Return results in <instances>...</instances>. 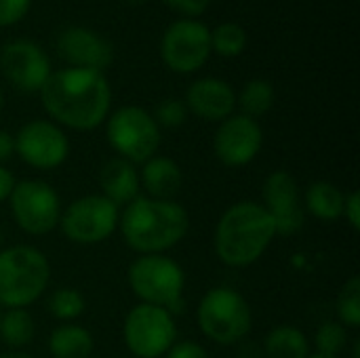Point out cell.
I'll use <instances>...</instances> for the list:
<instances>
[{"mask_svg": "<svg viewBox=\"0 0 360 358\" xmlns=\"http://www.w3.org/2000/svg\"><path fill=\"white\" fill-rule=\"evenodd\" d=\"M308 358H340V357H329V354H319V352H314V354H310Z\"/></svg>", "mask_w": 360, "mask_h": 358, "instance_id": "cell-38", "label": "cell"}, {"mask_svg": "<svg viewBox=\"0 0 360 358\" xmlns=\"http://www.w3.org/2000/svg\"><path fill=\"white\" fill-rule=\"evenodd\" d=\"M15 137V154L32 169L51 171L61 167L70 156V139L53 120L34 118L19 127Z\"/></svg>", "mask_w": 360, "mask_h": 358, "instance_id": "cell-12", "label": "cell"}, {"mask_svg": "<svg viewBox=\"0 0 360 358\" xmlns=\"http://www.w3.org/2000/svg\"><path fill=\"white\" fill-rule=\"evenodd\" d=\"M129 287L139 304H150L169 310H184L186 272L167 255H139L127 272Z\"/></svg>", "mask_w": 360, "mask_h": 358, "instance_id": "cell-5", "label": "cell"}, {"mask_svg": "<svg viewBox=\"0 0 360 358\" xmlns=\"http://www.w3.org/2000/svg\"><path fill=\"white\" fill-rule=\"evenodd\" d=\"M32 6V0H0V27L19 23Z\"/></svg>", "mask_w": 360, "mask_h": 358, "instance_id": "cell-30", "label": "cell"}, {"mask_svg": "<svg viewBox=\"0 0 360 358\" xmlns=\"http://www.w3.org/2000/svg\"><path fill=\"white\" fill-rule=\"evenodd\" d=\"M120 209L101 194H86L76 198L61 211L59 228L74 245H99L118 230Z\"/></svg>", "mask_w": 360, "mask_h": 358, "instance_id": "cell-8", "label": "cell"}, {"mask_svg": "<svg viewBox=\"0 0 360 358\" xmlns=\"http://www.w3.org/2000/svg\"><path fill=\"white\" fill-rule=\"evenodd\" d=\"M348 329L340 321H327L323 323L314 333V346L319 354L340 357L348 346Z\"/></svg>", "mask_w": 360, "mask_h": 358, "instance_id": "cell-28", "label": "cell"}, {"mask_svg": "<svg viewBox=\"0 0 360 358\" xmlns=\"http://www.w3.org/2000/svg\"><path fill=\"white\" fill-rule=\"evenodd\" d=\"M276 238L268 211L255 200H240L228 207L215 226V255L228 268L253 266Z\"/></svg>", "mask_w": 360, "mask_h": 358, "instance_id": "cell-3", "label": "cell"}, {"mask_svg": "<svg viewBox=\"0 0 360 358\" xmlns=\"http://www.w3.org/2000/svg\"><path fill=\"white\" fill-rule=\"evenodd\" d=\"M11 213L19 230L30 236H44L59 226L61 200L55 188L42 179H21L11 196Z\"/></svg>", "mask_w": 360, "mask_h": 358, "instance_id": "cell-10", "label": "cell"}, {"mask_svg": "<svg viewBox=\"0 0 360 358\" xmlns=\"http://www.w3.org/2000/svg\"><path fill=\"white\" fill-rule=\"evenodd\" d=\"M124 2H129V4H143V2H148V0H124Z\"/></svg>", "mask_w": 360, "mask_h": 358, "instance_id": "cell-40", "label": "cell"}, {"mask_svg": "<svg viewBox=\"0 0 360 358\" xmlns=\"http://www.w3.org/2000/svg\"><path fill=\"white\" fill-rule=\"evenodd\" d=\"M249 36L245 27L236 21L219 23L211 30V51L219 57H238L245 53Z\"/></svg>", "mask_w": 360, "mask_h": 358, "instance_id": "cell-25", "label": "cell"}, {"mask_svg": "<svg viewBox=\"0 0 360 358\" xmlns=\"http://www.w3.org/2000/svg\"><path fill=\"white\" fill-rule=\"evenodd\" d=\"M211 30L200 19H177L160 38V59L175 74L198 72L211 57Z\"/></svg>", "mask_w": 360, "mask_h": 358, "instance_id": "cell-11", "label": "cell"}, {"mask_svg": "<svg viewBox=\"0 0 360 358\" xmlns=\"http://www.w3.org/2000/svg\"><path fill=\"white\" fill-rule=\"evenodd\" d=\"M276 101V89L266 78H253L245 82L240 93H236V106L240 108V114L249 118H259L272 110Z\"/></svg>", "mask_w": 360, "mask_h": 358, "instance_id": "cell-23", "label": "cell"}, {"mask_svg": "<svg viewBox=\"0 0 360 358\" xmlns=\"http://www.w3.org/2000/svg\"><path fill=\"white\" fill-rule=\"evenodd\" d=\"M40 101L55 124L93 131L110 116L112 87L103 72L61 68L40 89Z\"/></svg>", "mask_w": 360, "mask_h": 358, "instance_id": "cell-1", "label": "cell"}, {"mask_svg": "<svg viewBox=\"0 0 360 358\" xmlns=\"http://www.w3.org/2000/svg\"><path fill=\"white\" fill-rule=\"evenodd\" d=\"M162 2L186 19H198L211 4V0H162Z\"/></svg>", "mask_w": 360, "mask_h": 358, "instance_id": "cell-31", "label": "cell"}, {"mask_svg": "<svg viewBox=\"0 0 360 358\" xmlns=\"http://www.w3.org/2000/svg\"><path fill=\"white\" fill-rule=\"evenodd\" d=\"M51 281L46 255L32 245L0 249V306L27 308L40 300Z\"/></svg>", "mask_w": 360, "mask_h": 358, "instance_id": "cell-4", "label": "cell"}, {"mask_svg": "<svg viewBox=\"0 0 360 358\" xmlns=\"http://www.w3.org/2000/svg\"><path fill=\"white\" fill-rule=\"evenodd\" d=\"M0 314H2V312H0Z\"/></svg>", "mask_w": 360, "mask_h": 358, "instance_id": "cell-43", "label": "cell"}, {"mask_svg": "<svg viewBox=\"0 0 360 358\" xmlns=\"http://www.w3.org/2000/svg\"><path fill=\"white\" fill-rule=\"evenodd\" d=\"M86 302L82 293L74 287H59L46 300V310L53 319L61 323H72L82 317Z\"/></svg>", "mask_w": 360, "mask_h": 358, "instance_id": "cell-26", "label": "cell"}, {"mask_svg": "<svg viewBox=\"0 0 360 358\" xmlns=\"http://www.w3.org/2000/svg\"><path fill=\"white\" fill-rule=\"evenodd\" d=\"M15 156V137L0 129V165L4 167V162H8Z\"/></svg>", "mask_w": 360, "mask_h": 358, "instance_id": "cell-34", "label": "cell"}, {"mask_svg": "<svg viewBox=\"0 0 360 358\" xmlns=\"http://www.w3.org/2000/svg\"><path fill=\"white\" fill-rule=\"evenodd\" d=\"M57 53L68 68L103 72L114 61L112 42L84 25H68L57 36Z\"/></svg>", "mask_w": 360, "mask_h": 358, "instance_id": "cell-16", "label": "cell"}, {"mask_svg": "<svg viewBox=\"0 0 360 358\" xmlns=\"http://www.w3.org/2000/svg\"><path fill=\"white\" fill-rule=\"evenodd\" d=\"M165 357L167 358H209V354H207V350H205L200 344L186 340V342H175V344L169 348V352H167Z\"/></svg>", "mask_w": 360, "mask_h": 358, "instance_id": "cell-32", "label": "cell"}, {"mask_svg": "<svg viewBox=\"0 0 360 358\" xmlns=\"http://www.w3.org/2000/svg\"><path fill=\"white\" fill-rule=\"evenodd\" d=\"M264 146V131L255 118L232 114L219 122L213 137V152L226 167H247L257 158Z\"/></svg>", "mask_w": 360, "mask_h": 358, "instance_id": "cell-14", "label": "cell"}, {"mask_svg": "<svg viewBox=\"0 0 360 358\" xmlns=\"http://www.w3.org/2000/svg\"><path fill=\"white\" fill-rule=\"evenodd\" d=\"M0 358H34V357H30V354H25V352H21V350H11V352L0 354Z\"/></svg>", "mask_w": 360, "mask_h": 358, "instance_id": "cell-36", "label": "cell"}, {"mask_svg": "<svg viewBox=\"0 0 360 358\" xmlns=\"http://www.w3.org/2000/svg\"><path fill=\"white\" fill-rule=\"evenodd\" d=\"M0 72L21 93H40L53 74L46 51L30 38H13L0 49Z\"/></svg>", "mask_w": 360, "mask_h": 358, "instance_id": "cell-13", "label": "cell"}, {"mask_svg": "<svg viewBox=\"0 0 360 358\" xmlns=\"http://www.w3.org/2000/svg\"><path fill=\"white\" fill-rule=\"evenodd\" d=\"M262 198V207L274 222L276 236H291L302 230L306 211L297 179L289 171H272L264 179Z\"/></svg>", "mask_w": 360, "mask_h": 358, "instance_id": "cell-15", "label": "cell"}, {"mask_svg": "<svg viewBox=\"0 0 360 358\" xmlns=\"http://www.w3.org/2000/svg\"><path fill=\"white\" fill-rule=\"evenodd\" d=\"M184 103L188 112H192L200 120L221 122L236 110V91L230 82L215 76H207L194 80L188 87Z\"/></svg>", "mask_w": 360, "mask_h": 358, "instance_id": "cell-17", "label": "cell"}, {"mask_svg": "<svg viewBox=\"0 0 360 358\" xmlns=\"http://www.w3.org/2000/svg\"><path fill=\"white\" fill-rule=\"evenodd\" d=\"M93 348L91 331L74 323H63L49 335V354L53 358H89Z\"/></svg>", "mask_w": 360, "mask_h": 358, "instance_id": "cell-21", "label": "cell"}, {"mask_svg": "<svg viewBox=\"0 0 360 358\" xmlns=\"http://www.w3.org/2000/svg\"><path fill=\"white\" fill-rule=\"evenodd\" d=\"M335 312L340 323L346 329H359L360 327V279L352 276L344 283L338 300H335Z\"/></svg>", "mask_w": 360, "mask_h": 358, "instance_id": "cell-27", "label": "cell"}, {"mask_svg": "<svg viewBox=\"0 0 360 358\" xmlns=\"http://www.w3.org/2000/svg\"><path fill=\"white\" fill-rule=\"evenodd\" d=\"M196 321L205 338L219 346H234L251 333L253 312L238 291L215 287L198 302Z\"/></svg>", "mask_w": 360, "mask_h": 358, "instance_id": "cell-6", "label": "cell"}, {"mask_svg": "<svg viewBox=\"0 0 360 358\" xmlns=\"http://www.w3.org/2000/svg\"><path fill=\"white\" fill-rule=\"evenodd\" d=\"M122 340L137 358H160L177 340V325L169 310L139 304L129 310L122 325Z\"/></svg>", "mask_w": 360, "mask_h": 358, "instance_id": "cell-9", "label": "cell"}, {"mask_svg": "<svg viewBox=\"0 0 360 358\" xmlns=\"http://www.w3.org/2000/svg\"><path fill=\"white\" fill-rule=\"evenodd\" d=\"M2 238H4V236H2V230H0V247H2Z\"/></svg>", "mask_w": 360, "mask_h": 358, "instance_id": "cell-41", "label": "cell"}, {"mask_svg": "<svg viewBox=\"0 0 360 358\" xmlns=\"http://www.w3.org/2000/svg\"><path fill=\"white\" fill-rule=\"evenodd\" d=\"M264 354L266 358H308L310 342L302 329L293 325H278L266 335Z\"/></svg>", "mask_w": 360, "mask_h": 358, "instance_id": "cell-22", "label": "cell"}, {"mask_svg": "<svg viewBox=\"0 0 360 358\" xmlns=\"http://www.w3.org/2000/svg\"><path fill=\"white\" fill-rule=\"evenodd\" d=\"M105 139L118 158L143 165L160 148V127L146 108L122 106L105 118Z\"/></svg>", "mask_w": 360, "mask_h": 358, "instance_id": "cell-7", "label": "cell"}, {"mask_svg": "<svg viewBox=\"0 0 360 358\" xmlns=\"http://www.w3.org/2000/svg\"><path fill=\"white\" fill-rule=\"evenodd\" d=\"M350 228L354 232L360 230V194L359 190H352L350 194H346V200H344V215H342Z\"/></svg>", "mask_w": 360, "mask_h": 358, "instance_id": "cell-33", "label": "cell"}, {"mask_svg": "<svg viewBox=\"0 0 360 358\" xmlns=\"http://www.w3.org/2000/svg\"><path fill=\"white\" fill-rule=\"evenodd\" d=\"M99 188H101V196L112 200L118 209L127 207L131 200L139 196L141 190L137 165L118 156L108 160L99 173Z\"/></svg>", "mask_w": 360, "mask_h": 358, "instance_id": "cell-18", "label": "cell"}, {"mask_svg": "<svg viewBox=\"0 0 360 358\" xmlns=\"http://www.w3.org/2000/svg\"><path fill=\"white\" fill-rule=\"evenodd\" d=\"M89 358H95V357H89Z\"/></svg>", "mask_w": 360, "mask_h": 358, "instance_id": "cell-42", "label": "cell"}, {"mask_svg": "<svg viewBox=\"0 0 360 358\" xmlns=\"http://www.w3.org/2000/svg\"><path fill=\"white\" fill-rule=\"evenodd\" d=\"M188 114L190 112H188L184 99H177V97L162 99L154 108V112H152L156 124L158 127H165V129H177V127H181L188 120Z\"/></svg>", "mask_w": 360, "mask_h": 358, "instance_id": "cell-29", "label": "cell"}, {"mask_svg": "<svg viewBox=\"0 0 360 358\" xmlns=\"http://www.w3.org/2000/svg\"><path fill=\"white\" fill-rule=\"evenodd\" d=\"M15 184H17V181H15L13 173H11L6 167H2V165H0V203L8 200V196H11V192H13Z\"/></svg>", "mask_w": 360, "mask_h": 358, "instance_id": "cell-35", "label": "cell"}, {"mask_svg": "<svg viewBox=\"0 0 360 358\" xmlns=\"http://www.w3.org/2000/svg\"><path fill=\"white\" fill-rule=\"evenodd\" d=\"M139 181L150 198L173 200V196L181 190L184 173L173 158L156 154L141 165Z\"/></svg>", "mask_w": 360, "mask_h": 358, "instance_id": "cell-19", "label": "cell"}, {"mask_svg": "<svg viewBox=\"0 0 360 358\" xmlns=\"http://www.w3.org/2000/svg\"><path fill=\"white\" fill-rule=\"evenodd\" d=\"M344 200H346V194L335 184L327 181V179L312 181L302 196L304 211H308L312 217H316L319 222H325V224H333V222L342 219Z\"/></svg>", "mask_w": 360, "mask_h": 358, "instance_id": "cell-20", "label": "cell"}, {"mask_svg": "<svg viewBox=\"0 0 360 358\" xmlns=\"http://www.w3.org/2000/svg\"><path fill=\"white\" fill-rule=\"evenodd\" d=\"M352 358H360V342H354V350H352Z\"/></svg>", "mask_w": 360, "mask_h": 358, "instance_id": "cell-37", "label": "cell"}, {"mask_svg": "<svg viewBox=\"0 0 360 358\" xmlns=\"http://www.w3.org/2000/svg\"><path fill=\"white\" fill-rule=\"evenodd\" d=\"M2 108H4V91L0 87V114H2Z\"/></svg>", "mask_w": 360, "mask_h": 358, "instance_id": "cell-39", "label": "cell"}, {"mask_svg": "<svg viewBox=\"0 0 360 358\" xmlns=\"http://www.w3.org/2000/svg\"><path fill=\"white\" fill-rule=\"evenodd\" d=\"M36 335V323L27 308H6V312L0 314V340L13 348L21 350L23 346L32 344Z\"/></svg>", "mask_w": 360, "mask_h": 358, "instance_id": "cell-24", "label": "cell"}, {"mask_svg": "<svg viewBox=\"0 0 360 358\" xmlns=\"http://www.w3.org/2000/svg\"><path fill=\"white\" fill-rule=\"evenodd\" d=\"M118 230L129 249L139 255H162L179 245L190 230V215L175 200L137 196L118 217Z\"/></svg>", "mask_w": 360, "mask_h": 358, "instance_id": "cell-2", "label": "cell"}]
</instances>
